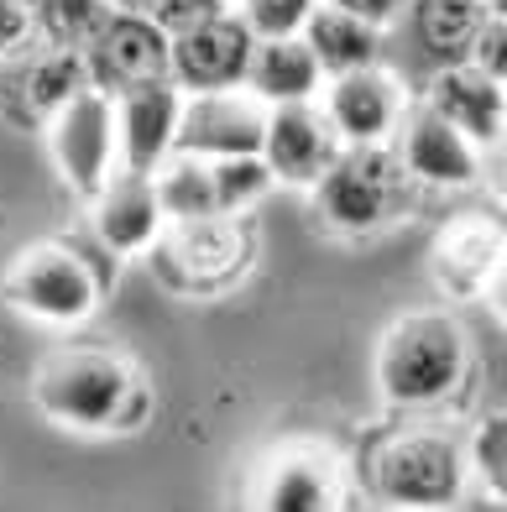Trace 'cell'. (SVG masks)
<instances>
[{
    "label": "cell",
    "instance_id": "7402d4cb",
    "mask_svg": "<svg viewBox=\"0 0 507 512\" xmlns=\"http://www.w3.org/2000/svg\"><path fill=\"white\" fill-rule=\"evenodd\" d=\"M403 11L413 21L419 53H429L440 68H450V63H466L487 11H502V6H481V0H408Z\"/></svg>",
    "mask_w": 507,
    "mask_h": 512
},
{
    "label": "cell",
    "instance_id": "52a82bcc",
    "mask_svg": "<svg viewBox=\"0 0 507 512\" xmlns=\"http://www.w3.org/2000/svg\"><path fill=\"white\" fill-rule=\"evenodd\" d=\"M314 105L325 115L335 147H393L413 100L393 68L372 63V68H356V74L325 79Z\"/></svg>",
    "mask_w": 507,
    "mask_h": 512
},
{
    "label": "cell",
    "instance_id": "f1b7e54d",
    "mask_svg": "<svg viewBox=\"0 0 507 512\" xmlns=\"http://www.w3.org/2000/svg\"><path fill=\"white\" fill-rule=\"evenodd\" d=\"M236 11V0H157L152 6V21H157V32H189V27H204V21H215V16H230Z\"/></svg>",
    "mask_w": 507,
    "mask_h": 512
},
{
    "label": "cell",
    "instance_id": "4fadbf2b",
    "mask_svg": "<svg viewBox=\"0 0 507 512\" xmlns=\"http://www.w3.org/2000/svg\"><path fill=\"white\" fill-rule=\"evenodd\" d=\"M84 74L89 89H100V95H121V89L147 79H168V32H157L152 16L110 11L100 37L84 48Z\"/></svg>",
    "mask_w": 507,
    "mask_h": 512
},
{
    "label": "cell",
    "instance_id": "ba28073f",
    "mask_svg": "<svg viewBox=\"0 0 507 512\" xmlns=\"http://www.w3.org/2000/svg\"><path fill=\"white\" fill-rule=\"evenodd\" d=\"M48 152L58 178L74 189L84 204L95 199L105 183L115 178V110L110 95L84 89L68 100L53 121H48Z\"/></svg>",
    "mask_w": 507,
    "mask_h": 512
},
{
    "label": "cell",
    "instance_id": "836d02e7",
    "mask_svg": "<svg viewBox=\"0 0 507 512\" xmlns=\"http://www.w3.org/2000/svg\"><path fill=\"white\" fill-rule=\"evenodd\" d=\"M481 6H502V0H481Z\"/></svg>",
    "mask_w": 507,
    "mask_h": 512
},
{
    "label": "cell",
    "instance_id": "7a4b0ae2",
    "mask_svg": "<svg viewBox=\"0 0 507 512\" xmlns=\"http://www.w3.org/2000/svg\"><path fill=\"white\" fill-rule=\"evenodd\" d=\"M366 476H372V492L387 512H455L471 486L466 439L434 424L398 429L377 445Z\"/></svg>",
    "mask_w": 507,
    "mask_h": 512
},
{
    "label": "cell",
    "instance_id": "d6986e66",
    "mask_svg": "<svg viewBox=\"0 0 507 512\" xmlns=\"http://www.w3.org/2000/svg\"><path fill=\"white\" fill-rule=\"evenodd\" d=\"M246 95L278 110V105H314L319 89H325V74L309 53L304 37H262L251 48V63H246Z\"/></svg>",
    "mask_w": 507,
    "mask_h": 512
},
{
    "label": "cell",
    "instance_id": "8992f818",
    "mask_svg": "<svg viewBox=\"0 0 507 512\" xmlns=\"http://www.w3.org/2000/svg\"><path fill=\"white\" fill-rule=\"evenodd\" d=\"M246 512H345V460L325 439H288L257 465Z\"/></svg>",
    "mask_w": 507,
    "mask_h": 512
},
{
    "label": "cell",
    "instance_id": "44dd1931",
    "mask_svg": "<svg viewBox=\"0 0 507 512\" xmlns=\"http://www.w3.org/2000/svg\"><path fill=\"white\" fill-rule=\"evenodd\" d=\"M298 37L309 42V53H314L325 79L382 63V27H372V21H361L351 11H335V6H314V16L304 21Z\"/></svg>",
    "mask_w": 507,
    "mask_h": 512
},
{
    "label": "cell",
    "instance_id": "1f68e13d",
    "mask_svg": "<svg viewBox=\"0 0 507 512\" xmlns=\"http://www.w3.org/2000/svg\"><path fill=\"white\" fill-rule=\"evenodd\" d=\"M319 6H335V11H351L361 21H372V27H387V21H398L408 0H319Z\"/></svg>",
    "mask_w": 507,
    "mask_h": 512
},
{
    "label": "cell",
    "instance_id": "ffe728a7",
    "mask_svg": "<svg viewBox=\"0 0 507 512\" xmlns=\"http://www.w3.org/2000/svg\"><path fill=\"white\" fill-rule=\"evenodd\" d=\"M11 84H16V100H21V121H42L48 126L53 115L89 89L84 74V53H68V48H37L11 63Z\"/></svg>",
    "mask_w": 507,
    "mask_h": 512
},
{
    "label": "cell",
    "instance_id": "4316f807",
    "mask_svg": "<svg viewBox=\"0 0 507 512\" xmlns=\"http://www.w3.org/2000/svg\"><path fill=\"white\" fill-rule=\"evenodd\" d=\"M319 0H236V16L246 21L251 37H298L304 21L314 16Z\"/></svg>",
    "mask_w": 507,
    "mask_h": 512
},
{
    "label": "cell",
    "instance_id": "4dcf8cb0",
    "mask_svg": "<svg viewBox=\"0 0 507 512\" xmlns=\"http://www.w3.org/2000/svg\"><path fill=\"white\" fill-rule=\"evenodd\" d=\"M152 413H157V398H152V387L142 382V371H136L131 387H126V398H121V413H115V429H110V434H136V429H147Z\"/></svg>",
    "mask_w": 507,
    "mask_h": 512
},
{
    "label": "cell",
    "instance_id": "30bf717a",
    "mask_svg": "<svg viewBox=\"0 0 507 512\" xmlns=\"http://www.w3.org/2000/svg\"><path fill=\"white\" fill-rule=\"evenodd\" d=\"M393 157L398 168L408 173L413 189H445V194H460L481 183V168H487V152H476L466 136H460L450 121H440L424 100L408 105L403 126L393 136Z\"/></svg>",
    "mask_w": 507,
    "mask_h": 512
},
{
    "label": "cell",
    "instance_id": "603a6c76",
    "mask_svg": "<svg viewBox=\"0 0 507 512\" xmlns=\"http://www.w3.org/2000/svg\"><path fill=\"white\" fill-rule=\"evenodd\" d=\"M152 194H157V204H163L168 225H189V220H204V215H220L210 162L189 157V152H173L163 168L152 173Z\"/></svg>",
    "mask_w": 507,
    "mask_h": 512
},
{
    "label": "cell",
    "instance_id": "83f0119b",
    "mask_svg": "<svg viewBox=\"0 0 507 512\" xmlns=\"http://www.w3.org/2000/svg\"><path fill=\"white\" fill-rule=\"evenodd\" d=\"M37 48V11L32 0H0V68L21 63Z\"/></svg>",
    "mask_w": 507,
    "mask_h": 512
},
{
    "label": "cell",
    "instance_id": "f546056e",
    "mask_svg": "<svg viewBox=\"0 0 507 512\" xmlns=\"http://www.w3.org/2000/svg\"><path fill=\"white\" fill-rule=\"evenodd\" d=\"M466 63L481 68L487 79L507 84V21H502V11H487V21H481V32H476V42H471Z\"/></svg>",
    "mask_w": 507,
    "mask_h": 512
},
{
    "label": "cell",
    "instance_id": "484cf974",
    "mask_svg": "<svg viewBox=\"0 0 507 512\" xmlns=\"http://www.w3.org/2000/svg\"><path fill=\"white\" fill-rule=\"evenodd\" d=\"M466 471L471 481L492 486V497H502V481H507V418L487 413L476 424V434L466 439Z\"/></svg>",
    "mask_w": 507,
    "mask_h": 512
},
{
    "label": "cell",
    "instance_id": "277c9868",
    "mask_svg": "<svg viewBox=\"0 0 507 512\" xmlns=\"http://www.w3.org/2000/svg\"><path fill=\"white\" fill-rule=\"evenodd\" d=\"M136 377V366L115 351L84 345V351H58L37 366L32 377V403L37 413L58 429L74 434H110L121 398Z\"/></svg>",
    "mask_w": 507,
    "mask_h": 512
},
{
    "label": "cell",
    "instance_id": "6da1fadb",
    "mask_svg": "<svg viewBox=\"0 0 507 512\" xmlns=\"http://www.w3.org/2000/svg\"><path fill=\"white\" fill-rule=\"evenodd\" d=\"M471 377V340L445 309H419L387 324L377 345V392L387 408L424 413L450 403Z\"/></svg>",
    "mask_w": 507,
    "mask_h": 512
},
{
    "label": "cell",
    "instance_id": "9c48e42d",
    "mask_svg": "<svg viewBox=\"0 0 507 512\" xmlns=\"http://www.w3.org/2000/svg\"><path fill=\"white\" fill-rule=\"evenodd\" d=\"M110 110H115V173L152 178L178 152L183 89L173 79H147L110 95Z\"/></svg>",
    "mask_w": 507,
    "mask_h": 512
},
{
    "label": "cell",
    "instance_id": "5b68a950",
    "mask_svg": "<svg viewBox=\"0 0 507 512\" xmlns=\"http://www.w3.org/2000/svg\"><path fill=\"white\" fill-rule=\"evenodd\" d=\"M0 298H6L11 314L42 324V330H79V324L95 319L105 283L74 246L42 241V246H27L6 267Z\"/></svg>",
    "mask_w": 507,
    "mask_h": 512
},
{
    "label": "cell",
    "instance_id": "3957f363",
    "mask_svg": "<svg viewBox=\"0 0 507 512\" xmlns=\"http://www.w3.org/2000/svg\"><path fill=\"white\" fill-rule=\"evenodd\" d=\"M314 215L335 236H377L413 209V183L398 168L393 147H340L314 183Z\"/></svg>",
    "mask_w": 507,
    "mask_h": 512
},
{
    "label": "cell",
    "instance_id": "7c38bea8",
    "mask_svg": "<svg viewBox=\"0 0 507 512\" xmlns=\"http://www.w3.org/2000/svg\"><path fill=\"white\" fill-rule=\"evenodd\" d=\"M152 251H163L168 272L183 288H225L251 262V236L241 215H204L189 225H168Z\"/></svg>",
    "mask_w": 507,
    "mask_h": 512
},
{
    "label": "cell",
    "instance_id": "d4e9b609",
    "mask_svg": "<svg viewBox=\"0 0 507 512\" xmlns=\"http://www.w3.org/2000/svg\"><path fill=\"white\" fill-rule=\"evenodd\" d=\"M210 178H215V209L220 215H246L251 204H262L278 189L262 157H220V162H210Z\"/></svg>",
    "mask_w": 507,
    "mask_h": 512
},
{
    "label": "cell",
    "instance_id": "d6a6232c",
    "mask_svg": "<svg viewBox=\"0 0 507 512\" xmlns=\"http://www.w3.org/2000/svg\"><path fill=\"white\" fill-rule=\"evenodd\" d=\"M110 11H126V16H152V6L157 0H105Z\"/></svg>",
    "mask_w": 507,
    "mask_h": 512
},
{
    "label": "cell",
    "instance_id": "ac0fdd59",
    "mask_svg": "<svg viewBox=\"0 0 507 512\" xmlns=\"http://www.w3.org/2000/svg\"><path fill=\"white\" fill-rule=\"evenodd\" d=\"M502 272V225L492 215H455L434 236V283L450 298H476Z\"/></svg>",
    "mask_w": 507,
    "mask_h": 512
},
{
    "label": "cell",
    "instance_id": "2e32d148",
    "mask_svg": "<svg viewBox=\"0 0 507 512\" xmlns=\"http://www.w3.org/2000/svg\"><path fill=\"white\" fill-rule=\"evenodd\" d=\"M424 105L450 121L476 152H492L502 147V131H507V84L487 79L481 68L471 63H450L429 79L424 89Z\"/></svg>",
    "mask_w": 507,
    "mask_h": 512
},
{
    "label": "cell",
    "instance_id": "e0dca14e",
    "mask_svg": "<svg viewBox=\"0 0 507 512\" xmlns=\"http://www.w3.org/2000/svg\"><path fill=\"white\" fill-rule=\"evenodd\" d=\"M89 225H95V241L110 256H142L163 241V204L152 194V178L142 173H115L105 189L89 199Z\"/></svg>",
    "mask_w": 507,
    "mask_h": 512
},
{
    "label": "cell",
    "instance_id": "8fae6325",
    "mask_svg": "<svg viewBox=\"0 0 507 512\" xmlns=\"http://www.w3.org/2000/svg\"><path fill=\"white\" fill-rule=\"evenodd\" d=\"M251 48H257V37L246 32V21L236 11L215 16L204 27L168 37V79L183 95H225V89L246 84Z\"/></svg>",
    "mask_w": 507,
    "mask_h": 512
},
{
    "label": "cell",
    "instance_id": "5bb4252c",
    "mask_svg": "<svg viewBox=\"0 0 507 512\" xmlns=\"http://www.w3.org/2000/svg\"><path fill=\"white\" fill-rule=\"evenodd\" d=\"M267 105H257L246 89L225 95H183L178 115V152L220 162V157H257L262 152Z\"/></svg>",
    "mask_w": 507,
    "mask_h": 512
},
{
    "label": "cell",
    "instance_id": "cb8c5ba5",
    "mask_svg": "<svg viewBox=\"0 0 507 512\" xmlns=\"http://www.w3.org/2000/svg\"><path fill=\"white\" fill-rule=\"evenodd\" d=\"M32 11H37L42 48H68V53H84L110 21L105 0H32Z\"/></svg>",
    "mask_w": 507,
    "mask_h": 512
},
{
    "label": "cell",
    "instance_id": "9a60e30c",
    "mask_svg": "<svg viewBox=\"0 0 507 512\" xmlns=\"http://www.w3.org/2000/svg\"><path fill=\"white\" fill-rule=\"evenodd\" d=\"M335 136L325 126V115L319 105H278L267 110V126H262V162L272 183H283V189H314L319 173L335 162Z\"/></svg>",
    "mask_w": 507,
    "mask_h": 512
}]
</instances>
